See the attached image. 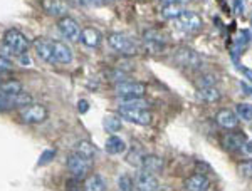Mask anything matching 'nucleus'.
<instances>
[{
	"instance_id": "c9c22d12",
	"label": "nucleus",
	"mask_w": 252,
	"mask_h": 191,
	"mask_svg": "<svg viewBox=\"0 0 252 191\" xmlns=\"http://www.w3.org/2000/svg\"><path fill=\"white\" fill-rule=\"evenodd\" d=\"M198 86L200 87H207V86H215V77L207 74L204 77H200V81H198Z\"/></svg>"
},
{
	"instance_id": "c85d7f7f",
	"label": "nucleus",
	"mask_w": 252,
	"mask_h": 191,
	"mask_svg": "<svg viewBox=\"0 0 252 191\" xmlns=\"http://www.w3.org/2000/svg\"><path fill=\"white\" fill-rule=\"evenodd\" d=\"M118 188L123 190V191H131L135 188V181H133L129 176H126V174H121V176L118 178Z\"/></svg>"
},
{
	"instance_id": "cd10ccee",
	"label": "nucleus",
	"mask_w": 252,
	"mask_h": 191,
	"mask_svg": "<svg viewBox=\"0 0 252 191\" xmlns=\"http://www.w3.org/2000/svg\"><path fill=\"white\" fill-rule=\"evenodd\" d=\"M235 114H237L239 119L242 121H252V106L247 103H241L235 108Z\"/></svg>"
},
{
	"instance_id": "4468645a",
	"label": "nucleus",
	"mask_w": 252,
	"mask_h": 191,
	"mask_svg": "<svg viewBox=\"0 0 252 191\" xmlns=\"http://www.w3.org/2000/svg\"><path fill=\"white\" fill-rule=\"evenodd\" d=\"M40 7L47 15L56 19H61L64 15H67L69 7L64 0H40Z\"/></svg>"
},
{
	"instance_id": "ddd939ff",
	"label": "nucleus",
	"mask_w": 252,
	"mask_h": 191,
	"mask_svg": "<svg viewBox=\"0 0 252 191\" xmlns=\"http://www.w3.org/2000/svg\"><path fill=\"white\" fill-rule=\"evenodd\" d=\"M135 188L141 191H157L160 190V181L157 180V176L153 173L141 169L135 178Z\"/></svg>"
},
{
	"instance_id": "9d476101",
	"label": "nucleus",
	"mask_w": 252,
	"mask_h": 191,
	"mask_svg": "<svg viewBox=\"0 0 252 191\" xmlns=\"http://www.w3.org/2000/svg\"><path fill=\"white\" fill-rule=\"evenodd\" d=\"M175 62L182 67H189V69H198L202 66V59L200 55L197 54L195 51L189 47H180L173 55Z\"/></svg>"
},
{
	"instance_id": "a19ab883",
	"label": "nucleus",
	"mask_w": 252,
	"mask_h": 191,
	"mask_svg": "<svg viewBox=\"0 0 252 191\" xmlns=\"http://www.w3.org/2000/svg\"><path fill=\"white\" fill-rule=\"evenodd\" d=\"M244 149H246V151L249 153V154H252V141H251V143H246V146H244Z\"/></svg>"
},
{
	"instance_id": "2eb2a0df",
	"label": "nucleus",
	"mask_w": 252,
	"mask_h": 191,
	"mask_svg": "<svg viewBox=\"0 0 252 191\" xmlns=\"http://www.w3.org/2000/svg\"><path fill=\"white\" fill-rule=\"evenodd\" d=\"M247 143V136L244 133H225L222 137V146L227 151H241Z\"/></svg>"
},
{
	"instance_id": "423d86ee",
	"label": "nucleus",
	"mask_w": 252,
	"mask_h": 191,
	"mask_svg": "<svg viewBox=\"0 0 252 191\" xmlns=\"http://www.w3.org/2000/svg\"><path fill=\"white\" fill-rule=\"evenodd\" d=\"M175 24H177V29L187 32V34H195L202 29L204 22H202L200 15L195 14L192 10H184L177 19H175Z\"/></svg>"
},
{
	"instance_id": "4c0bfd02",
	"label": "nucleus",
	"mask_w": 252,
	"mask_h": 191,
	"mask_svg": "<svg viewBox=\"0 0 252 191\" xmlns=\"http://www.w3.org/2000/svg\"><path fill=\"white\" fill-rule=\"evenodd\" d=\"M239 71H241L242 74H244V77H246V79L249 81V82L252 84V69H247V67H239Z\"/></svg>"
},
{
	"instance_id": "58836bf2",
	"label": "nucleus",
	"mask_w": 252,
	"mask_h": 191,
	"mask_svg": "<svg viewBox=\"0 0 252 191\" xmlns=\"http://www.w3.org/2000/svg\"><path fill=\"white\" fill-rule=\"evenodd\" d=\"M78 109H79V112H81V114H84V112H86L88 111V109H89V106H88V101H79V103H78Z\"/></svg>"
},
{
	"instance_id": "f257e3e1",
	"label": "nucleus",
	"mask_w": 252,
	"mask_h": 191,
	"mask_svg": "<svg viewBox=\"0 0 252 191\" xmlns=\"http://www.w3.org/2000/svg\"><path fill=\"white\" fill-rule=\"evenodd\" d=\"M49 117V109L44 104L29 103L19 109V119L24 124H40Z\"/></svg>"
},
{
	"instance_id": "5701e85b",
	"label": "nucleus",
	"mask_w": 252,
	"mask_h": 191,
	"mask_svg": "<svg viewBox=\"0 0 252 191\" xmlns=\"http://www.w3.org/2000/svg\"><path fill=\"white\" fill-rule=\"evenodd\" d=\"M198 97L205 103L212 104V103H217L220 101V92L215 86H207V87H200L198 89Z\"/></svg>"
},
{
	"instance_id": "c756f323",
	"label": "nucleus",
	"mask_w": 252,
	"mask_h": 191,
	"mask_svg": "<svg viewBox=\"0 0 252 191\" xmlns=\"http://www.w3.org/2000/svg\"><path fill=\"white\" fill-rule=\"evenodd\" d=\"M143 156H145V154L141 153V151H138V149H131V153H129L128 156H126V161H128L129 164H133V166H136V168H140Z\"/></svg>"
},
{
	"instance_id": "6e6552de",
	"label": "nucleus",
	"mask_w": 252,
	"mask_h": 191,
	"mask_svg": "<svg viewBox=\"0 0 252 191\" xmlns=\"http://www.w3.org/2000/svg\"><path fill=\"white\" fill-rule=\"evenodd\" d=\"M108 42L115 51H118L120 54H125V55L136 54V51H138L135 40L129 39L128 35L121 34V32H113V34H109Z\"/></svg>"
},
{
	"instance_id": "39448f33",
	"label": "nucleus",
	"mask_w": 252,
	"mask_h": 191,
	"mask_svg": "<svg viewBox=\"0 0 252 191\" xmlns=\"http://www.w3.org/2000/svg\"><path fill=\"white\" fill-rule=\"evenodd\" d=\"M118 114H120L121 119L138 126H148L152 123V114L148 112V109L143 108H123V106H120Z\"/></svg>"
},
{
	"instance_id": "ea45409f",
	"label": "nucleus",
	"mask_w": 252,
	"mask_h": 191,
	"mask_svg": "<svg viewBox=\"0 0 252 191\" xmlns=\"http://www.w3.org/2000/svg\"><path fill=\"white\" fill-rule=\"evenodd\" d=\"M192 2V0H161V3H180V5H185V3Z\"/></svg>"
},
{
	"instance_id": "0eeeda50",
	"label": "nucleus",
	"mask_w": 252,
	"mask_h": 191,
	"mask_svg": "<svg viewBox=\"0 0 252 191\" xmlns=\"http://www.w3.org/2000/svg\"><path fill=\"white\" fill-rule=\"evenodd\" d=\"M29 103H32V96L26 91L14 92V94H0V112L20 109Z\"/></svg>"
},
{
	"instance_id": "473e14b6",
	"label": "nucleus",
	"mask_w": 252,
	"mask_h": 191,
	"mask_svg": "<svg viewBox=\"0 0 252 191\" xmlns=\"http://www.w3.org/2000/svg\"><path fill=\"white\" fill-rule=\"evenodd\" d=\"M12 69H14V64H12V60L7 59V57H3V55H0V76L9 74Z\"/></svg>"
},
{
	"instance_id": "9b49d317",
	"label": "nucleus",
	"mask_w": 252,
	"mask_h": 191,
	"mask_svg": "<svg viewBox=\"0 0 252 191\" xmlns=\"http://www.w3.org/2000/svg\"><path fill=\"white\" fill-rule=\"evenodd\" d=\"M32 47H34L35 54L40 60L47 64H56L54 60V51H52V39L47 37H37L32 42Z\"/></svg>"
},
{
	"instance_id": "f704fd0d",
	"label": "nucleus",
	"mask_w": 252,
	"mask_h": 191,
	"mask_svg": "<svg viewBox=\"0 0 252 191\" xmlns=\"http://www.w3.org/2000/svg\"><path fill=\"white\" fill-rule=\"evenodd\" d=\"M249 40H251L249 32H247V30H242V32H241V35H239V39H237V49H246V47H247V44H249Z\"/></svg>"
},
{
	"instance_id": "bb28decb",
	"label": "nucleus",
	"mask_w": 252,
	"mask_h": 191,
	"mask_svg": "<svg viewBox=\"0 0 252 191\" xmlns=\"http://www.w3.org/2000/svg\"><path fill=\"white\" fill-rule=\"evenodd\" d=\"M103 128L106 129L108 133H118L123 128V123H121V119L116 116H106L103 119Z\"/></svg>"
},
{
	"instance_id": "aec40b11",
	"label": "nucleus",
	"mask_w": 252,
	"mask_h": 191,
	"mask_svg": "<svg viewBox=\"0 0 252 191\" xmlns=\"http://www.w3.org/2000/svg\"><path fill=\"white\" fill-rule=\"evenodd\" d=\"M215 121H217V124L223 129H235L239 124L237 114H235L234 111H230V109H220V111L217 112V116H215Z\"/></svg>"
},
{
	"instance_id": "72a5a7b5",
	"label": "nucleus",
	"mask_w": 252,
	"mask_h": 191,
	"mask_svg": "<svg viewBox=\"0 0 252 191\" xmlns=\"http://www.w3.org/2000/svg\"><path fill=\"white\" fill-rule=\"evenodd\" d=\"M239 171H241L244 176L252 178V160L241 163V164H239Z\"/></svg>"
},
{
	"instance_id": "2f4dec72",
	"label": "nucleus",
	"mask_w": 252,
	"mask_h": 191,
	"mask_svg": "<svg viewBox=\"0 0 252 191\" xmlns=\"http://www.w3.org/2000/svg\"><path fill=\"white\" fill-rule=\"evenodd\" d=\"M0 55H3V57H7V59H19V54L14 51V49H10L9 46H5V44H0Z\"/></svg>"
},
{
	"instance_id": "7ed1b4c3",
	"label": "nucleus",
	"mask_w": 252,
	"mask_h": 191,
	"mask_svg": "<svg viewBox=\"0 0 252 191\" xmlns=\"http://www.w3.org/2000/svg\"><path fill=\"white\" fill-rule=\"evenodd\" d=\"M145 92H146V86L143 82H136V81H123V82H116L115 86V94L121 101L143 97Z\"/></svg>"
},
{
	"instance_id": "f3484780",
	"label": "nucleus",
	"mask_w": 252,
	"mask_h": 191,
	"mask_svg": "<svg viewBox=\"0 0 252 191\" xmlns=\"http://www.w3.org/2000/svg\"><path fill=\"white\" fill-rule=\"evenodd\" d=\"M52 51H54L56 64H71L72 62V51L67 47V44L61 40H52Z\"/></svg>"
},
{
	"instance_id": "a211bd4d",
	"label": "nucleus",
	"mask_w": 252,
	"mask_h": 191,
	"mask_svg": "<svg viewBox=\"0 0 252 191\" xmlns=\"http://www.w3.org/2000/svg\"><path fill=\"white\" fill-rule=\"evenodd\" d=\"M185 190L190 191H205L210 188V180L202 173H195L185 180Z\"/></svg>"
},
{
	"instance_id": "a878e982",
	"label": "nucleus",
	"mask_w": 252,
	"mask_h": 191,
	"mask_svg": "<svg viewBox=\"0 0 252 191\" xmlns=\"http://www.w3.org/2000/svg\"><path fill=\"white\" fill-rule=\"evenodd\" d=\"M76 153H79V154H83V156H86V158H94L96 156V148H94V144L91 143V141H88V139H83V141H79L78 144H76Z\"/></svg>"
},
{
	"instance_id": "b1692460",
	"label": "nucleus",
	"mask_w": 252,
	"mask_h": 191,
	"mask_svg": "<svg viewBox=\"0 0 252 191\" xmlns=\"http://www.w3.org/2000/svg\"><path fill=\"white\" fill-rule=\"evenodd\" d=\"M24 91V84L15 79L0 81V94H14V92Z\"/></svg>"
},
{
	"instance_id": "dca6fc26",
	"label": "nucleus",
	"mask_w": 252,
	"mask_h": 191,
	"mask_svg": "<svg viewBox=\"0 0 252 191\" xmlns=\"http://www.w3.org/2000/svg\"><path fill=\"white\" fill-rule=\"evenodd\" d=\"M79 40L86 47L96 49L101 46V42H103V35H101V32L94 29V27H84V29H81Z\"/></svg>"
},
{
	"instance_id": "f8f14e48",
	"label": "nucleus",
	"mask_w": 252,
	"mask_h": 191,
	"mask_svg": "<svg viewBox=\"0 0 252 191\" xmlns=\"http://www.w3.org/2000/svg\"><path fill=\"white\" fill-rule=\"evenodd\" d=\"M143 42L146 49H148L152 54H158L165 49V37L160 30L157 29H148L143 34Z\"/></svg>"
},
{
	"instance_id": "f03ea898",
	"label": "nucleus",
	"mask_w": 252,
	"mask_h": 191,
	"mask_svg": "<svg viewBox=\"0 0 252 191\" xmlns=\"http://www.w3.org/2000/svg\"><path fill=\"white\" fill-rule=\"evenodd\" d=\"M66 164H67L69 173H71L74 178H78V180L86 178L88 173L93 169V160H91V158H86V156H83V154H79L76 151L67 156Z\"/></svg>"
},
{
	"instance_id": "7c9ffc66",
	"label": "nucleus",
	"mask_w": 252,
	"mask_h": 191,
	"mask_svg": "<svg viewBox=\"0 0 252 191\" xmlns=\"http://www.w3.org/2000/svg\"><path fill=\"white\" fill-rule=\"evenodd\" d=\"M56 153H58V151H56L54 148L46 149V151L40 154V158H39V161H37V166H44V164H47V163H51L52 160H54Z\"/></svg>"
},
{
	"instance_id": "412c9836",
	"label": "nucleus",
	"mask_w": 252,
	"mask_h": 191,
	"mask_svg": "<svg viewBox=\"0 0 252 191\" xmlns=\"http://www.w3.org/2000/svg\"><path fill=\"white\" fill-rule=\"evenodd\" d=\"M106 151L109 154H123L126 149H128V146H126V143L121 137H118V136H109L108 139H106Z\"/></svg>"
},
{
	"instance_id": "4be33fe9",
	"label": "nucleus",
	"mask_w": 252,
	"mask_h": 191,
	"mask_svg": "<svg viewBox=\"0 0 252 191\" xmlns=\"http://www.w3.org/2000/svg\"><path fill=\"white\" fill-rule=\"evenodd\" d=\"M84 190H88V191H106L108 185H106V181L103 180V176H99V174H91V176H88L86 181H84Z\"/></svg>"
},
{
	"instance_id": "e433bc0d",
	"label": "nucleus",
	"mask_w": 252,
	"mask_h": 191,
	"mask_svg": "<svg viewBox=\"0 0 252 191\" xmlns=\"http://www.w3.org/2000/svg\"><path fill=\"white\" fill-rule=\"evenodd\" d=\"M79 3L93 7V5H101V3H104V0H79Z\"/></svg>"
},
{
	"instance_id": "20e7f679",
	"label": "nucleus",
	"mask_w": 252,
	"mask_h": 191,
	"mask_svg": "<svg viewBox=\"0 0 252 191\" xmlns=\"http://www.w3.org/2000/svg\"><path fill=\"white\" fill-rule=\"evenodd\" d=\"M5 46H9L10 49H14L19 55L26 54L31 47V40L27 39V35L24 32H20L19 29H9L5 30L3 34V40H2Z\"/></svg>"
},
{
	"instance_id": "6ab92c4d",
	"label": "nucleus",
	"mask_w": 252,
	"mask_h": 191,
	"mask_svg": "<svg viewBox=\"0 0 252 191\" xmlns=\"http://www.w3.org/2000/svg\"><path fill=\"white\" fill-rule=\"evenodd\" d=\"M140 168L145 169V171H148V173L155 174V173L163 171L165 161H163V158L157 156V154H145L143 160H141V166H140Z\"/></svg>"
},
{
	"instance_id": "393cba45",
	"label": "nucleus",
	"mask_w": 252,
	"mask_h": 191,
	"mask_svg": "<svg viewBox=\"0 0 252 191\" xmlns=\"http://www.w3.org/2000/svg\"><path fill=\"white\" fill-rule=\"evenodd\" d=\"M182 12H184V5H180V3H165L161 7V15L168 20H175Z\"/></svg>"
},
{
	"instance_id": "1a4fd4ad",
	"label": "nucleus",
	"mask_w": 252,
	"mask_h": 191,
	"mask_svg": "<svg viewBox=\"0 0 252 191\" xmlns=\"http://www.w3.org/2000/svg\"><path fill=\"white\" fill-rule=\"evenodd\" d=\"M58 29L61 32L64 39H67L69 42H78L79 34H81V27L78 24V20H74L69 15H64L58 20Z\"/></svg>"
}]
</instances>
